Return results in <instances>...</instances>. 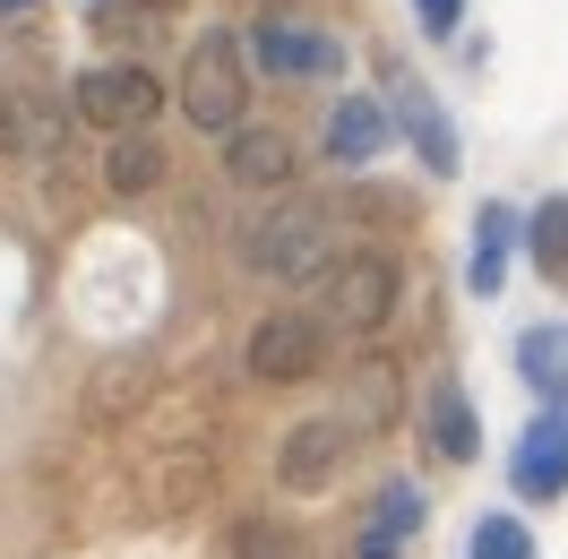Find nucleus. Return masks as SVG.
Here are the masks:
<instances>
[{
  "mask_svg": "<svg viewBox=\"0 0 568 559\" xmlns=\"http://www.w3.org/2000/svg\"><path fill=\"white\" fill-rule=\"evenodd\" d=\"M181 112H190V130H207V139L242 130V112H250V43H242V35L207 27V35L190 43V70H181Z\"/></svg>",
  "mask_w": 568,
  "mask_h": 559,
  "instance_id": "nucleus-2",
  "label": "nucleus"
},
{
  "mask_svg": "<svg viewBox=\"0 0 568 559\" xmlns=\"http://www.w3.org/2000/svg\"><path fill=\"white\" fill-rule=\"evenodd\" d=\"M517 233H526V224H517V207H508V199H483V215H474V250H465V284H474L483 302H491L499 284H508Z\"/></svg>",
  "mask_w": 568,
  "mask_h": 559,
  "instance_id": "nucleus-11",
  "label": "nucleus"
},
{
  "mask_svg": "<svg viewBox=\"0 0 568 559\" xmlns=\"http://www.w3.org/2000/svg\"><path fill=\"white\" fill-rule=\"evenodd\" d=\"M396 112H405V139L423 146V164H430L439 181H448V173L465 164V155H457V130H448V112L430 104V87H414V78H405V87H396Z\"/></svg>",
  "mask_w": 568,
  "mask_h": 559,
  "instance_id": "nucleus-15",
  "label": "nucleus"
},
{
  "mask_svg": "<svg viewBox=\"0 0 568 559\" xmlns=\"http://www.w3.org/2000/svg\"><path fill=\"white\" fill-rule=\"evenodd\" d=\"M526 250H534V267L551 284H568V199H542L526 224Z\"/></svg>",
  "mask_w": 568,
  "mask_h": 559,
  "instance_id": "nucleus-18",
  "label": "nucleus"
},
{
  "mask_svg": "<svg viewBox=\"0 0 568 559\" xmlns=\"http://www.w3.org/2000/svg\"><path fill=\"white\" fill-rule=\"evenodd\" d=\"M164 112V87H155V70H139V61H104V70L78 78V121H95V130H146Z\"/></svg>",
  "mask_w": 568,
  "mask_h": 559,
  "instance_id": "nucleus-6",
  "label": "nucleus"
},
{
  "mask_svg": "<svg viewBox=\"0 0 568 559\" xmlns=\"http://www.w3.org/2000/svg\"><path fill=\"white\" fill-rule=\"evenodd\" d=\"M517 379L542 405H568V327H526L517 336Z\"/></svg>",
  "mask_w": 568,
  "mask_h": 559,
  "instance_id": "nucleus-16",
  "label": "nucleus"
},
{
  "mask_svg": "<svg viewBox=\"0 0 568 559\" xmlns=\"http://www.w3.org/2000/svg\"><path fill=\"white\" fill-rule=\"evenodd\" d=\"M104 181L121 190V199L155 190V181H164V146L146 139V130H121V139H112V164H104Z\"/></svg>",
  "mask_w": 568,
  "mask_h": 559,
  "instance_id": "nucleus-17",
  "label": "nucleus"
},
{
  "mask_svg": "<svg viewBox=\"0 0 568 559\" xmlns=\"http://www.w3.org/2000/svg\"><path fill=\"white\" fill-rule=\"evenodd\" d=\"M423 430H430V448L448 456V465H474L483 456V421H474V405H465V387L439 370L430 379V396H423Z\"/></svg>",
  "mask_w": 568,
  "mask_h": 559,
  "instance_id": "nucleus-13",
  "label": "nucleus"
},
{
  "mask_svg": "<svg viewBox=\"0 0 568 559\" xmlns=\"http://www.w3.org/2000/svg\"><path fill=\"white\" fill-rule=\"evenodd\" d=\"M362 430H388V421H396V370H388V362H362Z\"/></svg>",
  "mask_w": 568,
  "mask_h": 559,
  "instance_id": "nucleus-21",
  "label": "nucleus"
},
{
  "mask_svg": "<svg viewBox=\"0 0 568 559\" xmlns=\"http://www.w3.org/2000/svg\"><path fill=\"white\" fill-rule=\"evenodd\" d=\"M379 146H388V104H379V95H345V104L327 112V164L354 173V164H371Z\"/></svg>",
  "mask_w": 568,
  "mask_h": 559,
  "instance_id": "nucleus-14",
  "label": "nucleus"
},
{
  "mask_svg": "<svg viewBox=\"0 0 568 559\" xmlns=\"http://www.w3.org/2000/svg\"><path fill=\"white\" fill-rule=\"evenodd\" d=\"M465 559H534V533L517 517H483L474 542H465Z\"/></svg>",
  "mask_w": 568,
  "mask_h": 559,
  "instance_id": "nucleus-20",
  "label": "nucleus"
},
{
  "mask_svg": "<svg viewBox=\"0 0 568 559\" xmlns=\"http://www.w3.org/2000/svg\"><path fill=\"white\" fill-rule=\"evenodd\" d=\"M336 258H345V224H336L320 199H276V207H258V224L242 233V267L267 276V284H320Z\"/></svg>",
  "mask_w": 568,
  "mask_h": 559,
  "instance_id": "nucleus-1",
  "label": "nucleus"
},
{
  "mask_svg": "<svg viewBox=\"0 0 568 559\" xmlns=\"http://www.w3.org/2000/svg\"><path fill=\"white\" fill-rule=\"evenodd\" d=\"M320 362H327V318L267 311L258 327H250V379L258 387H293V379H311Z\"/></svg>",
  "mask_w": 568,
  "mask_h": 559,
  "instance_id": "nucleus-4",
  "label": "nucleus"
},
{
  "mask_svg": "<svg viewBox=\"0 0 568 559\" xmlns=\"http://www.w3.org/2000/svg\"><path fill=\"white\" fill-rule=\"evenodd\" d=\"M423 517H430L423 490H414V482H388L379 499H371L362 533H354V559H405V551H414V533H423Z\"/></svg>",
  "mask_w": 568,
  "mask_h": 559,
  "instance_id": "nucleus-9",
  "label": "nucleus"
},
{
  "mask_svg": "<svg viewBox=\"0 0 568 559\" xmlns=\"http://www.w3.org/2000/svg\"><path fill=\"white\" fill-rule=\"evenodd\" d=\"M345 448H354V430H345L336 414L293 421L284 448H276V482L284 490H327V482H336V465H345Z\"/></svg>",
  "mask_w": 568,
  "mask_h": 559,
  "instance_id": "nucleus-8",
  "label": "nucleus"
},
{
  "mask_svg": "<svg viewBox=\"0 0 568 559\" xmlns=\"http://www.w3.org/2000/svg\"><path fill=\"white\" fill-rule=\"evenodd\" d=\"M414 27H423L430 43H448L465 27V0H414Z\"/></svg>",
  "mask_w": 568,
  "mask_h": 559,
  "instance_id": "nucleus-22",
  "label": "nucleus"
},
{
  "mask_svg": "<svg viewBox=\"0 0 568 559\" xmlns=\"http://www.w3.org/2000/svg\"><path fill=\"white\" fill-rule=\"evenodd\" d=\"M233 559H311V551H302V533H293V525L250 517L242 533H233Z\"/></svg>",
  "mask_w": 568,
  "mask_h": 559,
  "instance_id": "nucleus-19",
  "label": "nucleus"
},
{
  "mask_svg": "<svg viewBox=\"0 0 568 559\" xmlns=\"http://www.w3.org/2000/svg\"><path fill=\"white\" fill-rule=\"evenodd\" d=\"M327 327H345V336H379L396 311V293H405V267H396L388 250H345L336 267H327Z\"/></svg>",
  "mask_w": 568,
  "mask_h": 559,
  "instance_id": "nucleus-3",
  "label": "nucleus"
},
{
  "mask_svg": "<svg viewBox=\"0 0 568 559\" xmlns=\"http://www.w3.org/2000/svg\"><path fill=\"white\" fill-rule=\"evenodd\" d=\"M18 9H36V0H0V18H18Z\"/></svg>",
  "mask_w": 568,
  "mask_h": 559,
  "instance_id": "nucleus-23",
  "label": "nucleus"
},
{
  "mask_svg": "<svg viewBox=\"0 0 568 559\" xmlns=\"http://www.w3.org/2000/svg\"><path fill=\"white\" fill-rule=\"evenodd\" d=\"M70 139V112L61 95H36V87H0V155H43V146Z\"/></svg>",
  "mask_w": 568,
  "mask_h": 559,
  "instance_id": "nucleus-10",
  "label": "nucleus"
},
{
  "mask_svg": "<svg viewBox=\"0 0 568 559\" xmlns=\"http://www.w3.org/2000/svg\"><path fill=\"white\" fill-rule=\"evenodd\" d=\"M224 173L242 181V190H284L293 181V139L242 121V130H224Z\"/></svg>",
  "mask_w": 568,
  "mask_h": 559,
  "instance_id": "nucleus-12",
  "label": "nucleus"
},
{
  "mask_svg": "<svg viewBox=\"0 0 568 559\" xmlns=\"http://www.w3.org/2000/svg\"><path fill=\"white\" fill-rule=\"evenodd\" d=\"M508 482H517V499H560L568 490V405H542V414L517 430Z\"/></svg>",
  "mask_w": 568,
  "mask_h": 559,
  "instance_id": "nucleus-7",
  "label": "nucleus"
},
{
  "mask_svg": "<svg viewBox=\"0 0 568 559\" xmlns=\"http://www.w3.org/2000/svg\"><path fill=\"white\" fill-rule=\"evenodd\" d=\"M242 43H250V70H267V78H336L345 70V43L327 35V27L284 18V9H267Z\"/></svg>",
  "mask_w": 568,
  "mask_h": 559,
  "instance_id": "nucleus-5",
  "label": "nucleus"
}]
</instances>
